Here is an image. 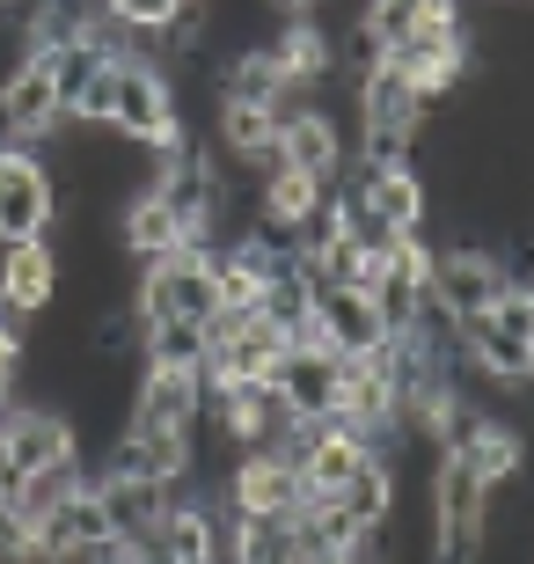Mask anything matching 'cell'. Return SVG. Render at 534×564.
Segmentation results:
<instances>
[{"mask_svg":"<svg viewBox=\"0 0 534 564\" xmlns=\"http://www.w3.org/2000/svg\"><path fill=\"white\" fill-rule=\"evenodd\" d=\"M52 220H59V184L37 162V147H0V250L52 242Z\"/></svg>","mask_w":534,"mask_h":564,"instance_id":"cell-2","label":"cell"},{"mask_svg":"<svg viewBox=\"0 0 534 564\" xmlns=\"http://www.w3.org/2000/svg\"><path fill=\"white\" fill-rule=\"evenodd\" d=\"M184 8L190 0H103V15L118 22V30H132V37H146V44H162L176 22H184Z\"/></svg>","mask_w":534,"mask_h":564,"instance_id":"cell-17","label":"cell"},{"mask_svg":"<svg viewBox=\"0 0 534 564\" xmlns=\"http://www.w3.org/2000/svg\"><path fill=\"white\" fill-rule=\"evenodd\" d=\"M315 323H323V337H329V352H337V359H359V352H373V345H389L373 301H367V293H351V286H323V293H315Z\"/></svg>","mask_w":534,"mask_h":564,"instance_id":"cell-11","label":"cell"},{"mask_svg":"<svg viewBox=\"0 0 534 564\" xmlns=\"http://www.w3.org/2000/svg\"><path fill=\"white\" fill-rule=\"evenodd\" d=\"M198 411H206V375H190V367H146L140 359L124 433H190Z\"/></svg>","mask_w":534,"mask_h":564,"instance_id":"cell-6","label":"cell"},{"mask_svg":"<svg viewBox=\"0 0 534 564\" xmlns=\"http://www.w3.org/2000/svg\"><path fill=\"white\" fill-rule=\"evenodd\" d=\"M505 257L483 250V242H447V250H432V301L454 315V323H476V315H491V301L505 293Z\"/></svg>","mask_w":534,"mask_h":564,"instance_id":"cell-4","label":"cell"},{"mask_svg":"<svg viewBox=\"0 0 534 564\" xmlns=\"http://www.w3.org/2000/svg\"><path fill=\"white\" fill-rule=\"evenodd\" d=\"M454 455L469 462L491 491H498V484H513V477H527V433H520V425H505V419H491V411H483V425H476Z\"/></svg>","mask_w":534,"mask_h":564,"instance_id":"cell-15","label":"cell"},{"mask_svg":"<svg viewBox=\"0 0 534 564\" xmlns=\"http://www.w3.org/2000/svg\"><path fill=\"white\" fill-rule=\"evenodd\" d=\"M264 8H271L279 22H301V15H323L329 0H264Z\"/></svg>","mask_w":534,"mask_h":564,"instance_id":"cell-18","label":"cell"},{"mask_svg":"<svg viewBox=\"0 0 534 564\" xmlns=\"http://www.w3.org/2000/svg\"><path fill=\"white\" fill-rule=\"evenodd\" d=\"M337 389H345V359L337 352H293L271 367V397L286 403L293 419H337Z\"/></svg>","mask_w":534,"mask_h":564,"instance_id":"cell-10","label":"cell"},{"mask_svg":"<svg viewBox=\"0 0 534 564\" xmlns=\"http://www.w3.org/2000/svg\"><path fill=\"white\" fill-rule=\"evenodd\" d=\"M212 315H220V272H212V250H176L162 264H146L140 286H132V323L140 337L154 323H198L206 330Z\"/></svg>","mask_w":534,"mask_h":564,"instance_id":"cell-1","label":"cell"},{"mask_svg":"<svg viewBox=\"0 0 534 564\" xmlns=\"http://www.w3.org/2000/svg\"><path fill=\"white\" fill-rule=\"evenodd\" d=\"M88 491H96V506L110 513V535H118V543H146V535H162L168 506H176V484L132 477V469H103Z\"/></svg>","mask_w":534,"mask_h":564,"instance_id":"cell-9","label":"cell"},{"mask_svg":"<svg viewBox=\"0 0 534 564\" xmlns=\"http://www.w3.org/2000/svg\"><path fill=\"white\" fill-rule=\"evenodd\" d=\"M439 22H469L461 0H367V8H359V30H367L381 52H403L417 30H439Z\"/></svg>","mask_w":534,"mask_h":564,"instance_id":"cell-13","label":"cell"},{"mask_svg":"<svg viewBox=\"0 0 534 564\" xmlns=\"http://www.w3.org/2000/svg\"><path fill=\"white\" fill-rule=\"evenodd\" d=\"M0 403H15V359H0Z\"/></svg>","mask_w":534,"mask_h":564,"instance_id":"cell-19","label":"cell"},{"mask_svg":"<svg viewBox=\"0 0 534 564\" xmlns=\"http://www.w3.org/2000/svg\"><path fill=\"white\" fill-rule=\"evenodd\" d=\"M220 506L249 513V521H293L308 506V484L286 447H257V455H235V469L220 477Z\"/></svg>","mask_w":534,"mask_h":564,"instance_id":"cell-3","label":"cell"},{"mask_svg":"<svg viewBox=\"0 0 534 564\" xmlns=\"http://www.w3.org/2000/svg\"><path fill=\"white\" fill-rule=\"evenodd\" d=\"M0 301H15L22 315H44L59 301V250L52 242H15L0 250Z\"/></svg>","mask_w":534,"mask_h":564,"instance_id":"cell-12","label":"cell"},{"mask_svg":"<svg viewBox=\"0 0 534 564\" xmlns=\"http://www.w3.org/2000/svg\"><path fill=\"white\" fill-rule=\"evenodd\" d=\"M8 419H15V403H0V462H8Z\"/></svg>","mask_w":534,"mask_h":564,"instance_id":"cell-20","label":"cell"},{"mask_svg":"<svg viewBox=\"0 0 534 564\" xmlns=\"http://www.w3.org/2000/svg\"><path fill=\"white\" fill-rule=\"evenodd\" d=\"M337 506H345V513H351L359 528H367V535H381V528L395 521V462H389V455L367 462V469L351 477V491H345Z\"/></svg>","mask_w":534,"mask_h":564,"instance_id":"cell-16","label":"cell"},{"mask_svg":"<svg viewBox=\"0 0 534 564\" xmlns=\"http://www.w3.org/2000/svg\"><path fill=\"white\" fill-rule=\"evenodd\" d=\"M271 162L279 169H301V176H315V184H345V169H351V132L345 118L329 104L315 110H293V118H279V147H271Z\"/></svg>","mask_w":534,"mask_h":564,"instance_id":"cell-5","label":"cell"},{"mask_svg":"<svg viewBox=\"0 0 534 564\" xmlns=\"http://www.w3.org/2000/svg\"><path fill=\"white\" fill-rule=\"evenodd\" d=\"M118 242L140 257V264H162V257L190 250V242H184V220H176V213H168L154 191H132V198H124V213H118Z\"/></svg>","mask_w":534,"mask_h":564,"instance_id":"cell-14","label":"cell"},{"mask_svg":"<svg viewBox=\"0 0 534 564\" xmlns=\"http://www.w3.org/2000/svg\"><path fill=\"white\" fill-rule=\"evenodd\" d=\"M293 564H351L345 550H323V557H293Z\"/></svg>","mask_w":534,"mask_h":564,"instance_id":"cell-21","label":"cell"},{"mask_svg":"<svg viewBox=\"0 0 534 564\" xmlns=\"http://www.w3.org/2000/svg\"><path fill=\"white\" fill-rule=\"evenodd\" d=\"M66 462H81L74 419H66L59 403H22L15 397V419H8V469L30 484V477H44V469H66Z\"/></svg>","mask_w":534,"mask_h":564,"instance_id":"cell-7","label":"cell"},{"mask_svg":"<svg viewBox=\"0 0 534 564\" xmlns=\"http://www.w3.org/2000/svg\"><path fill=\"white\" fill-rule=\"evenodd\" d=\"M37 564H96L118 535H110V513L96 506V491H74L66 506L37 513Z\"/></svg>","mask_w":534,"mask_h":564,"instance_id":"cell-8","label":"cell"}]
</instances>
